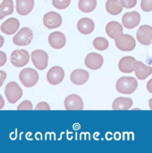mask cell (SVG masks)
Segmentation results:
<instances>
[{
    "mask_svg": "<svg viewBox=\"0 0 152 153\" xmlns=\"http://www.w3.org/2000/svg\"><path fill=\"white\" fill-rule=\"evenodd\" d=\"M140 7L143 11H152V0H141Z\"/></svg>",
    "mask_w": 152,
    "mask_h": 153,
    "instance_id": "83f0119b",
    "label": "cell"
},
{
    "mask_svg": "<svg viewBox=\"0 0 152 153\" xmlns=\"http://www.w3.org/2000/svg\"><path fill=\"white\" fill-rule=\"evenodd\" d=\"M48 42L54 49H61L65 45L66 38L62 32L55 31L49 35Z\"/></svg>",
    "mask_w": 152,
    "mask_h": 153,
    "instance_id": "9a60e30c",
    "label": "cell"
},
{
    "mask_svg": "<svg viewBox=\"0 0 152 153\" xmlns=\"http://www.w3.org/2000/svg\"><path fill=\"white\" fill-rule=\"evenodd\" d=\"M70 79L74 85H83L89 80V73L84 69H76L72 71Z\"/></svg>",
    "mask_w": 152,
    "mask_h": 153,
    "instance_id": "e0dca14e",
    "label": "cell"
},
{
    "mask_svg": "<svg viewBox=\"0 0 152 153\" xmlns=\"http://www.w3.org/2000/svg\"><path fill=\"white\" fill-rule=\"evenodd\" d=\"M138 82L132 76H122L116 83V88L118 92L124 94H131L136 91Z\"/></svg>",
    "mask_w": 152,
    "mask_h": 153,
    "instance_id": "6da1fadb",
    "label": "cell"
},
{
    "mask_svg": "<svg viewBox=\"0 0 152 153\" xmlns=\"http://www.w3.org/2000/svg\"><path fill=\"white\" fill-rule=\"evenodd\" d=\"M71 0H52V4L59 10L67 8L71 4Z\"/></svg>",
    "mask_w": 152,
    "mask_h": 153,
    "instance_id": "4316f807",
    "label": "cell"
},
{
    "mask_svg": "<svg viewBox=\"0 0 152 153\" xmlns=\"http://www.w3.org/2000/svg\"><path fill=\"white\" fill-rule=\"evenodd\" d=\"M62 16L54 11L48 12L44 15L43 23L48 29L57 28L62 25Z\"/></svg>",
    "mask_w": 152,
    "mask_h": 153,
    "instance_id": "9c48e42d",
    "label": "cell"
},
{
    "mask_svg": "<svg viewBox=\"0 0 152 153\" xmlns=\"http://www.w3.org/2000/svg\"><path fill=\"white\" fill-rule=\"evenodd\" d=\"M136 61L134 57L131 56H126L122 57L120 60L119 64H118V67L121 72L126 73V74H130V73L133 72V62Z\"/></svg>",
    "mask_w": 152,
    "mask_h": 153,
    "instance_id": "44dd1931",
    "label": "cell"
},
{
    "mask_svg": "<svg viewBox=\"0 0 152 153\" xmlns=\"http://www.w3.org/2000/svg\"><path fill=\"white\" fill-rule=\"evenodd\" d=\"M133 68L137 79H145L152 74V67L147 66L143 62L134 61L133 62Z\"/></svg>",
    "mask_w": 152,
    "mask_h": 153,
    "instance_id": "5bb4252c",
    "label": "cell"
},
{
    "mask_svg": "<svg viewBox=\"0 0 152 153\" xmlns=\"http://www.w3.org/2000/svg\"><path fill=\"white\" fill-rule=\"evenodd\" d=\"M133 105V100L128 97H117L114 100L112 108L114 110H128Z\"/></svg>",
    "mask_w": 152,
    "mask_h": 153,
    "instance_id": "7402d4cb",
    "label": "cell"
},
{
    "mask_svg": "<svg viewBox=\"0 0 152 153\" xmlns=\"http://www.w3.org/2000/svg\"><path fill=\"white\" fill-rule=\"evenodd\" d=\"M137 39L143 45L152 44V27L148 25L140 26L137 32Z\"/></svg>",
    "mask_w": 152,
    "mask_h": 153,
    "instance_id": "ba28073f",
    "label": "cell"
},
{
    "mask_svg": "<svg viewBox=\"0 0 152 153\" xmlns=\"http://www.w3.org/2000/svg\"><path fill=\"white\" fill-rule=\"evenodd\" d=\"M103 64V57L97 53H90L85 59V65L91 70L100 69Z\"/></svg>",
    "mask_w": 152,
    "mask_h": 153,
    "instance_id": "4fadbf2b",
    "label": "cell"
},
{
    "mask_svg": "<svg viewBox=\"0 0 152 153\" xmlns=\"http://www.w3.org/2000/svg\"><path fill=\"white\" fill-rule=\"evenodd\" d=\"M19 21L16 18H9L1 24V31L7 35H12L16 33L19 29Z\"/></svg>",
    "mask_w": 152,
    "mask_h": 153,
    "instance_id": "2e32d148",
    "label": "cell"
},
{
    "mask_svg": "<svg viewBox=\"0 0 152 153\" xmlns=\"http://www.w3.org/2000/svg\"><path fill=\"white\" fill-rule=\"evenodd\" d=\"M140 19V14L138 12H128L125 13L122 17V22L125 28L133 29L139 25Z\"/></svg>",
    "mask_w": 152,
    "mask_h": 153,
    "instance_id": "30bf717a",
    "label": "cell"
},
{
    "mask_svg": "<svg viewBox=\"0 0 152 153\" xmlns=\"http://www.w3.org/2000/svg\"><path fill=\"white\" fill-rule=\"evenodd\" d=\"M146 88H147V90L148 91V92L151 93L152 94V78L150 79V80H148V82H147Z\"/></svg>",
    "mask_w": 152,
    "mask_h": 153,
    "instance_id": "1f68e13d",
    "label": "cell"
},
{
    "mask_svg": "<svg viewBox=\"0 0 152 153\" xmlns=\"http://www.w3.org/2000/svg\"><path fill=\"white\" fill-rule=\"evenodd\" d=\"M33 36V32L29 27H22L13 36V42L18 46H25L32 42Z\"/></svg>",
    "mask_w": 152,
    "mask_h": 153,
    "instance_id": "277c9868",
    "label": "cell"
},
{
    "mask_svg": "<svg viewBox=\"0 0 152 153\" xmlns=\"http://www.w3.org/2000/svg\"><path fill=\"white\" fill-rule=\"evenodd\" d=\"M148 103H149V107H150V109L152 110V98H151L148 101Z\"/></svg>",
    "mask_w": 152,
    "mask_h": 153,
    "instance_id": "d6a6232c",
    "label": "cell"
},
{
    "mask_svg": "<svg viewBox=\"0 0 152 153\" xmlns=\"http://www.w3.org/2000/svg\"><path fill=\"white\" fill-rule=\"evenodd\" d=\"M64 105L66 110H83L84 108L83 99L77 94H70L65 98Z\"/></svg>",
    "mask_w": 152,
    "mask_h": 153,
    "instance_id": "7c38bea8",
    "label": "cell"
},
{
    "mask_svg": "<svg viewBox=\"0 0 152 153\" xmlns=\"http://www.w3.org/2000/svg\"><path fill=\"white\" fill-rule=\"evenodd\" d=\"M117 48L122 51H131L136 47L134 38L129 34H122L114 39Z\"/></svg>",
    "mask_w": 152,
    "mask_h": 153,
    "instance_id": "8992f818",
    "label": "cell"
},
{
    "mask_svg": "<svg viewBox=\"0 0 152 153\" xmlns=\"http://www.w3.org/2000/svg\"><path fill=\"white\" fill-rule=\"evenodd\" d=\"M93 45L98 51H105L108 48V41L104 37H97L93 41Z\"/></svg>",
    "mask_w": 152,
    "mask_h": 153,
    "instance_id": "484cf974",
    "label": "cell"
},
{
    "mask_svg": "<svg viewBox=\"0 0 152 153\" xmlns=\"http://www.w3.org/2000/svg\"><path fill=\"white\" fill-rule=\"evenodd\" d=\"M120 3L123 7L130 9L133 8L137 5V0H120Z\"/></svg>",
    "mask_w": 152,
    "mask_h": 153,
    "instance_id": "f1b7e54d",
    "label": "cell"
},
{
    "mask_svg": "<svg viewBox=\"0 0 152 153\" xmlns=\"http://www.w3.org/2000/svg\"><path fill=\"white\" fill-rule=\"evenodd\" d=\"M78 7L83 13H90L95 10L97 7V0H80Z\"/></svg>",
    "mask_w": 152,
    "mask_h": 153,
    "instance_id": "d4e9b609",
    "label": "cell"
},
{
    "mask_svg": "<svg viewBox=\"0 0 152 153\" xmlns=\"http://www.w3.org/2000/svg\"><path fill=\"white\" fill-rule=\"evenodd\" d=\"M33 109L32 102L29 100H24L18 105L17 110H31Z\"/></svg>",
    "mask_w": 152,
    "mask_h": 153,
    "instance_id": "f546056e",
    "label": "cell"
},
{
    "mask_svg": "<svg viewBox=\"0 0 152 153\" xmlns=\"http://www.w3.org/2000/svg\"><path fill=\"white\" fill-rule=\"evenodd\" d=\"M77 29L79 31L83 34H89L91 33L94 30V22L90 18H83L80 19L77 22Z\"/></svg>",
    "mask_w": 152,
    "mask_h": 153,
    "instance_id": "ffe728a7",
    "label": "cell"
},
{
    "mask_svg": "<svg viewBox=\"0 0 152 153\" xmlns=\"http://www.w3.org/2000/svg\"><path fill=\"white\" fill-rule=\"evenodd\" d=\"M31 60L38 70H45L48 67V55L42 50H35L31 53Z\"/></svg>",
    "mask_w": 152,
    "mask_h": 153,
    "instance_id": "52a82bcc",
    "label": "cell"
},
{
    "mask_svg": "<svg viewBox=\"0 0 152 153\" xmlns=\"http://www.w3.org/2000/svg\"><path fill=\"white\" fill-rule=\"evenodd\" d=\"M13 12V0H3L0 5V19L10 15Z\"/></svg>",
    "mask_w": 152,
    "mask_h": 153,
    "instance_id": "cb8c5ba5",
    "label": "cell"
},
{
    "mask_svg": "<svg viewBox=\"0 0 152 153\" xmlns=\"http://www.w3.org/2000/svg\"><path fill=\"white\" fill-rule=\"evenodd\" d=\"M123 7L119 0H108L106 3V9L108 13L113 16L120 14L122 11Z\"/></svg>",
    "mask_w": 152,
    "mask_h": 153,
    "instance_id": "603a6c76",
    "label": "cell"
},
{
    "mask_svg": "<svg viewBox=\"0 0 152 153\" xmlns=\"http://www.w3.org/2000/svg\"><path fill=\"white\" fill-rule=\"evenodd\" d=\"M19 76L20 82L26 88L34 86L39 80L38 72L35 69L30 68H26L22 70Z\"/></svg>",
    "mask_w": 152,
    "mask_h": 153,
    "instance_id": "7a4b0ae2",
    "label": "cell"
},
{
    "mask_svg": "<svg viewBox=\"0 0 152 153\" xmlns=\"http://www.w3.org/2000/svg\"><path fill=\"white\" fill-rule=\"evenodd\" d=\"M34 0H16V12L21 16H26L32 11Z\"/></svg>",
    "mask_w": 152,
    "mask_h": 153,
    "instance_id": "ac0fdd59",
    "label": "cell"
},
{
    "mask_svg": "<svg viewBox=\"0 0 152 153\" xmlns=\"http://www.w3.org/2000/svg\"><path fill=\"white\" fill-rule=\"evenodd\" d=\"M4 94L7 101L10 103H15L21 99L22 90L16 82H10L4 88Z\"/></svg>",
    "mask_w": 152,
    "mask_h": 153,
    "instance_id": "3957f363",
    "label": "cell"
},
{
    "mask_svg": "<svg viewBox=\"0 0 152 153\" xmlns=\"http://www.w3.org/2000/svg\"><path fill=\"white\" fill-rule=\"evenodd\" d=\"M65 77V72L62 67L54 66L47 73V80L51 85H58Z\"/></svg>",
    "mask_w": 152,
    "mask_h": 153,
    "instance_id": "8fae6325",
    "label": "cell"
},
{
    "mask_svg": "<svg viewBox=\"0 0 152 153\" xmlns=\"http://www.w3.org/2000/svg\"><path fill=\"white\" fill-rule=\"evenodd\" d=\"M106 32L109 37L115 39L123 34V27L118 22L111 21L106 26Z\"/></svg>",
    "mask_w": 152,
    "mask_h": 153,
    "instance_id": "d6986e66",
    "label": "cell"
},
{
    "mask_svg": "<svg viewBox=\"0 0 152 153\" xmlns=\"http://www.w3.org/2000/svg\"><path fill=\"white\" fill-rule=\"evenodd\" d=\"M30 55L25 49L15 50L10 54V60L12 65L17 68H21L26 65L29 62Z\"/></svg>",
    "mask_w": 152,
    "mask_h": 153,
    "instance_id": "5b68a950",
    "label": "cell"
},
{
    "mask_svg": "<svg viewBox=\"0 0 152 153\" xmlns=\"http://www.w3.org/2000/svg\"><path fill=\"white\" fill-rule=\"evenodd\" d=\"M36 110H50V106L48 104H47L45 102H39L37 105H36Z\"/></svg>",
    "mask_w": 152,
    "mask_h": 153,
    "instance_id": "4dcf8cb0",
    "label": "cell"
}]
</instances>
